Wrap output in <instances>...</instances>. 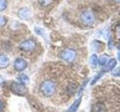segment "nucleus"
<instances>
[{
	"mask_svg": "<svg viewBox=\"0 0 120 112\" xmlns=\"http://www.w3.org/2000/svg\"><path fill=\"white\" fill-rule=\"evenodd\" d=\"M56 89V85L53 81L50 80H46L41 84L40 90L41 93L44 96H50L54 94Z\"/></svg>",
	"mask_w": 120,
	"mask_h": 112,
	"instance_id": "f257e3e1",
	"label": "nucleus"
},
{
	"mask_svg": "<svg viewBox=\"0 0 120 112\" xmlns=\"http://www.w3.org/2000/svg\"><path fill=\"white\" fill-rule=\"evenodd\" d=\"M11 91L17 96H25L28 93V89L25 87V84L18 82H12L11 84Z\"/></svg>",
	"mask_w": 120,
	"mask_h": 112,
	"instance_id": "f03ea898",
	"label": "nucleus"
},
{
	"mask_svg": "<svg viewBox=\"0 0 120 112\" xmlns=\"http://www.w3.org/2000/svg\"><path fill=\"white\" fill-rule=\"evenodd\" d=\"M80 20L86 25H92L95 22V17L91 10H85L80 15Z\"/></svg>",
	"mask_w": 120,
	"mask_h": 112,
	"instance_id": "7ed1b4c3",
	"label": "nucleus"
},
{
	"mask_svg": "<svg viewBox=\"0 0 120 112\" xmlns=\"http://www.w3.org/2000/svg\"><path fill=\"white\" fill-rule=\"evenodd\" d=\"M61 58L67 62H72L76 58V52L74 49H67L62 53Z\"/></svg>",
	"mask_w": 120,
	"mask_h": 112,
	"instance_id": "20e7f679",
	"label": "nucleus"
},
{
	"mask_svg": "<svg viewBox=\"0 0 120 112\" xmlns=\"http://www.w3.org/2000/svg\"><path fill=\"white\" fill-rule=\"evenodd\" d=\"M36 46V43L33 40H27L23 41L20 45V49L24 52H30L32 51Z\"/></svg>",
	"mask_w": 120,
	"mask_h": 112,
	"instance_id": "39448f33",
	"label": "nucleus"
},
{
	"mask_svg": "<svg viewBox=\"0 0 120 112\" xmlns=\"http://www.w3.org/2000/svg\"><path fill=\"white\" fill-rule=\"evenodd\" d=\"M27 61L24 60L23 58H17L15 60L14 66V69L17 71L19 72H21V71H23L26 67H27Z\"/></svg>",
	"mask_w": 120,
	"mask_h": 112,
	"instance_id": "423d86ee",
	"label": "nucleus"
},
{
	"mask_svg": "<svg viewBox=\"0 0 120 112\" xmlns=\"http://www.w3.org/2000/svg\"><path fill=\"white\" fill-rule=\"evenodd\" d=\"M31 17V12L27 7H22L18 11V17L21 20H27Z\"/></svg>",
	"mask_w": 120,
	"mask_h": 112,
	"instance_id": "0eeeda50",
	"label": "nucleus"
},
{
	"mask_svg": "<svg viewBox=\"0 0 120 112\" xmlns=\"http://www.w3.org/2000/svg\"><path fill=\"white\" fill-rule=\"evenodd\" d=\"M10 64V59L6 55L0 54V68L5 69Z\"/></svg>",
	"mask_w": 120,
	"mask_h": 112,
	"instance_id": "6e6552de",
	"label": "nucleus"
},
{
	"mask_svg": "<svg viewBox=\"0 0 120 112\" xmlns=\"http://www.w3.org/2000/svg\"><path fill=\"white\" fill-rule=\"evenodd\" d=\"M81 101H82V97H80L79 99H77L72 105H71V106L69 108V109L68 110V112H76L78 109L79 106H80Z\"/></svg>",
	"mask_w": 120,
	"mask_h": 112,
	"instance_id": "1a4fd4ad",
	"label": "nucleus"
},
{
	"mask_svg": "<svg viewBox=\"0 0 120 112\" xmlns=\"http://www.w3.org/2000/svg\"><path fill=\"white\" fill-rule=\"evenodd\" d=\"M18 80L20 81V83L23 84H28L29 83V78L26 74H21L18 76Z\"/></svg>",
	"mask_w": 120,
	"mask_h": 112,
	"instance_id": "9d476101",
	"label": "nucleus"
},
{
	"mask_svg": "<svg viewBox=\"0 0 120 112\" xmlns=\"http://www.w3.org/2000/svg\"><path fill=\"white\" fill-rule=\"evenodd\" d=\"M116 63H117V62H116V60L115 58H112L107 63V70L111 71V70H113L114 67L116 66Z\"/></svg>",
	"mask_w": 120,
	"mask_h": 112,
	"instance_id": "9b49d317",
	"label": "nucleus"
},
{
	"mask_svg": "<svg viewBox=\"0 0 120 112\" xmlns=\"http://www.w3.org/2000/svg\"><path fill=\"white\" fill-rule=\"evenodd\" d=\"M97 63H98V58H97V55L95 54H93L91 58H90V64L92 65V67H96L97 66Z\"/></svg>",
	"mask_w": 120,
	"mask_h": 112,
	"instance_id": "f8f14e48",
	"label": "nucleus"
},
{
	"mask_svg": "<svg viewBox=\"0 0 120 112\" xmlns=\"http://www.w3.org/2000/svg\"><path fill=\"white\" fill-rule=\"evenodd\" d=\"M107 59H108V57L107 55H102L101 56V57L98 58V61L99 64L101 66H104L105 63H107Z\"/></svg>",
	"mask_w": 120,
	"mask_h": 112,
	"instance_id": "ddd939ff",
	"label": "nucleus"
},
{
	"mask_svg": "<svg viewBox=\"0 0 120 112\" xmlns=\"http://www.w3.org/2000/svg\"><path fill=\"white\" fill-rule=\"evenodd\" d=\"M8 6L7 0H0V12L6 9Z\"/></svg>",
	"mask_w": 120,
	"mask_h": 112,
	"instance_id": "4468645a",
	"label": "nucleus"
},
{
	"mask_svg": "<svg viewBox=\"0 0 120 112\" xmlns=\"http://www.w3.org/2000/svg\"><path fill=\"white\" fill-rule=\"evenodd\" d=\"M53 0H39V3L41 6H47L52 2Z\"/></svg>",
	"mask_w": 120,
	"mask_h": 112,
	"instance_id": "2eb2a0df",
	"label": "nucleus"
},
{
	"mask_svg": "<svg viewBox=\"0 0 120 112\" xmlns=\"http://www.w3.org/2000/svg\"><path fill=\"white\" fill-rule=\"evenodd\" d=\"M6 18L2 16V15H0V27H2V26H4L5 24H6Z\"/></svg>",
	"mask_w": 120,
	"mask_h": 112,
	"instance_id": "dca6fc26",
	"label": "nucleus"
},
{
	"mask_svg": "<svg viewBox=\"0 0 120 112\" xmlns=\"http://www.w3.org/2000/svg\"><path fill=\"white\" fill-rule=\"evenodd\" d=\"M102 75H103V73H100V74H98V75L97 76H95V78H94V79H93V81H92L91 82V84H92V85H93L94 84H95V82H96V81H97L98 80V78H100V77H101V76H102Z\"/></svg>",
	"mask_w": 120,
	"mask_h": 112,
	"instance_id": "f3484780",
	"label": "nucleus"
},
{
	"mask_svg": "<svg viewBox=\"0 0 120 112\" xmlns=\"http://www.w3.org/2000/svg\"><path fill=\"white\" fill-rule=\"evenodd\" d=\"M35 32L39 35H42L44 34V30L40 28H35Z\"/></svg>",
	"mask_w": 120,
	"mask_h": 112,
	"instance_id": "a211bd4d",
	"label": "nucleus"
},
{
	"mask_svg": "<svg viewBox=\"0 0 120 112\" xmlns=\"http://www.w3.org/2000/svg\"><path fill=\"white\" fill-rule=\"evenodd\" d=\"M112 75L114 76H120V69H116L112 73Z\"/></svg>",
	"mask_w": 120,
	"mask_h": 112,
	"instance_id": "6ab92c4d",
	"label": "nucleus"
},
{
	"mask_svg": "<svg viewBox=\"0 0 120 112\" xmlns=\"http://www.w3.org/2000/svg\"><path fill=\"white\" fill-rule=\"evenodd\" d=\"M116 35L117 38H120V25L116 29Z\"/></svg>",
	"mask_w": 120,
	"mask_h": 112,
	"instance_id": "aec40b11",
	"label": "nucleus"
},
{
	"mask_svg": "<svg viewBox=\"0 0 120 112\" xmlns=\"http://www.w3.org/2000/svg\"><path fill=\"white\" fill-rule=\"evenodd\" d=\"M3 109V103L2 102V101H0V112H1Z\"/></svg>",
	"mask_w": 120,
	"mask_h": 112,
	"instance_id": "412c9836",
	"label": "nucleus"
},
{
	"mask_svg": "<svg viewBox=\"0 0 120 112\" xmlns=\"http://www.w3.org/2000/svg\"><path fill=\"white\" fill-rule=\"evenodd\" d=\"M118 59H119V61L120 62V53H118Z\"/></svg>",
	"mask_w": 120,
	"mask_h": 112,
	"instance_id": "4be33fe9",
	"label": "nucleus"
},
{
	"mask_svg": "<svg viewBox=\"0 0 120 112\" xmlns=\"http://www.w3.org/2000/svg\"><path fill=\"white\" fill-rule=\"evenodd\" d=\"M115 1H116V2H119V3H120V0H115Z\"/></svg>",
	"mask_w": 120,
	"mask_h": 112,
	"instance_id": "5701e85b",
	"label": "nucleus"
},
{
	"mask_svg": "<svg viewBox=\"0 0 120 112\" xmlns=\"http://www.w3.org/2000/svg\"><path fill=\"white\" fill-rule=\"evenodd\" d=\"M119 50H120V46H119Z\"/></svg>",
	"mask_w": 120,
	"mask_h": 112,
	"instance_id": "b1692460",
	"label": "nucleus"
}]
</instances>
